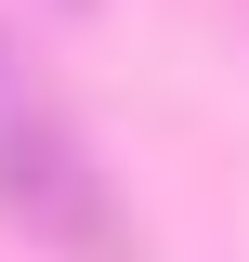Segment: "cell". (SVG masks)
I'll use <instances>...</instances> for the list:
<instances>
[{
    "label": "cell",
    "mask_w": 249,
    "mask_h": 262,
    "mask_svg": "<svg viewBox=\"0 0 249 262\" xmlns=\"http://www.w3.org/2000/svg\"><path fill=\"white\" fill-rule=\"evenodd\" d=\"M0 210H13L27 236H53V249H79V262H131L105 170L79 158L53 118H0Z\"/></svg>",
    "instance_id": "1"
}]
</instances>
